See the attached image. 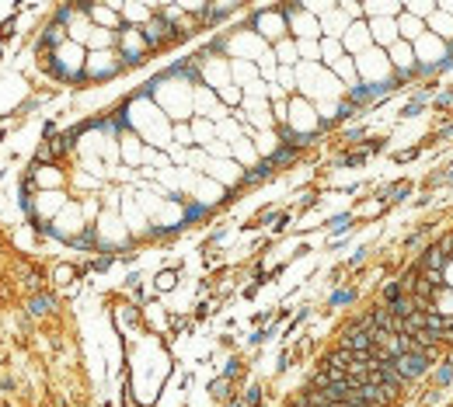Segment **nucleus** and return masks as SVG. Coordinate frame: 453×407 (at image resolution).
Listing matches in <instances>:
<instances>
[{
    "instance_id": "obj_1",
    "label": "nucleus",
    "mask_w": 453,
    "mask_h": 407,
    "mask_svg": "<svg viewBox=\"0 0 453 407\" xmlns=\"http://www.w3.org/2000/svg\"><path fill=\"white\" fill-rule=\"evenodd\" d=\"M394 362V369L405 376V379H412V376H418V372H425V355H412V352H401V355H394L391 359Z\"/></svg>"
},
{
    "instance_id": "obj_2",
    "label": "nucleus",
    "mask_w": 453,
    "mask_h": 407,
    "mask_svg": "<svg viewBox=\"0 0 453 407\" xmlns=\"http://www.w3.org/2000/svg\"><path fill=\"white\" fill-rule=\"evenodd\" d=\"M443 265H447V251L443 247H429L422 254V261H418V272H440Z\"/></svg>"
},
{
    "instance_id": "obj_3",
    "label": "nucleus",
    "mask_w": 453,
    "mask_h": 407,
    "mask_svg": "<svg viewBox=\"0 0 453 407\" xmlns=\"http://www.w3.org/2000/svg\"><path fill=\"white\" fill-rule=\"evenodd\" d=\"M401 32L405 35H418V21L415 18H401Z\"/></svg>"
},
{
    "instance_id": "obj_4",
    "label": "nucleus",
    "mask_w": 453,
    "mask_h": 407,
    "mask_svg": "<svg viewBox=\"0 0 453 407\" xmlns=\"http://www.w3.org/2000/svg\"><path fill=\"white\" fill-rule=\"evenodd\" d=\"M447 327H450V331H453V321H450V324H447Z\"/></svg>"
}]
</instances>
